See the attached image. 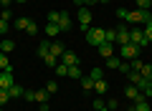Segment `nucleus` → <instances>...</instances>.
Here are the masks:
<instances>
[{
    "instance_id": "nucleus-1",
    "label": "nucleus",
    "mask_w": 152,
    "mask_h": 111,
    "mask_svg": "<svg viewBox=\"0 0 152 111\" xmlns=\"http://www.w3.org/2000/svg\"><path fill=\"white\" fill-rule=\"evenodd\" d=\"M86 43L94 48H99L104 43V28H89L86 30Z\"/></svg>"
},
{
    "instance_id": "nucleus-2",
    "label": "nucleus",
    "mask_w": 152,
    "mask_h": 111,
    "mask_svg": "<svg viewBox=\"0 0 152 111\" xmlns=\"http://www.w3.org/2000/svg\"><path fill=\"white\" fill-rule=\"evenodd\" d=\"M140 51H142V48H140V46H134V43L119 46V56H124L127 61H132V58H140Z\"/></svg>"
},
{
    "instance_id": "nucleus-3",
    "label": "nucleus",
    "mask_w": 152,
    "mask_h": 111,
    "mask_svg": "<svg viewBox=\"0 0 152 111\" xmlns=\"http://www.w3.org/2000/svg\"><path fill=\"white\" fill-rule=\"evenodd\" d=\"M76 15H79V28L86 33V30H89V23H91V10L84 5V8H79V13H76Z\"/></svg>"
},
{
    "instance_id": "nucleus-4",
    "label": "nucleus",
    "mask_w": 152,
    "mask_h": 111,
    "mask_svg": "<svg viewBox=\"0 0 152 111\" xmlns=\"http://www.w3.org/2000/svg\"><path fill=\"white\" fill-rule=\"evenodd\" d=\"M147 13H150V10H140V8H137V10H127V18H124V20H127V23H137V25H140V23H145Z\"/></svg>"
},
{
    "instance_id": "nucleus-5",
    "label": "nucleus",
    "mask_w": 152,
    "mask_h": 111,
    "mask_svg": "<svg viewBox=\"0 0 152 111\" xmlns=\"http://www.w3.org/2000/svg\"><path fill=\"white\" fill-rule=\"evenodd\" d=\"M129 43H134V46L145 48V46H147V43H150V41H147V38H145V33H142L140 28H132V30H129Z\"/></svg>"
},
{
    "instance_id": "nucleus-6",
    "label": "nucleus",
    "mask_w": 152,
    "mask_h": 111,
    "mask_svg": "<svg viewBox=\"0 0 152 111\" xmlns=\"http://www.w3.org/2000/svg\"><path fill=\"white\" fill-rule=\"evenodd\" d=\"M13 83H15V78H13V68L0 71V89H10Z\"/></svg>"
},
{
    "instance_id": "nucleus-7",
    "label": "nucleus",
    "mask_w": 152,
    "mask_h": 111,
    "mask_svg": "<svg viewBox=\"0 0 152 111\" xmlns=\"http://www.w3.org/2000/svg\"><path fill=\"white\" fill-rule=\"evenodd\" d=\"M129 43V30H127V25H119L117 28V46H127Z\"/></svg>"
},
{
    "instance_id": "nucleus-8",
    "label": "nucleus",
    "mask_w": 152,
    "mask_h": 111,
    "mask_svg": "<svg viewBox=\"0 0 152 111\" xmlns=\"http://www.w3.org/2000/svg\"><path fill=\"white\" fill-rule=\"evenodd\" d=\"M124 96H127V99H132V101H140V99H145V94H142V91L137 89V86H132V83L124 89Z\"/></svg>"
},
{
    "instance_id": "nucleus-9",
    "label": "nucleus",
    "mask_w": 152,
    "mask_h": 111,
    "mask_svg": "<svg viewBox=\"0 0 152 111\" xmlns=\"http://www.w3.org/2000/svg\"><path fill=\"white\" fill-rule=\"evenodd\" d=\"M61 63H66V66H79V56H76L74 51H64V56H61Z\"/></svg>"
},
{
    "instance_id": "nucleus-10",
    "label": "nucleus",
    "mask_w": 152,
    "mask_h": 111,
    "mask_svg": "<svg viewBox=\"0 0 152 111\" xmlns=\"http://www.w3.org/2000/svg\"><path fill=\"white\" fill-rule=\"evenodd\" d=\"M71 25H74V23H71L69 13H61V18H58V30H61V33H69Z\"/></svg>"
},
{
    "instance_id": "nucleus-11",
    "label": "nucleus",
    "mask_w": 152,
    "mask_h": 111,
    "mask_svg": "<svg viewBox=\"0 0 152 111\" xmlns=\"http://www.w3.org/2000/svg\"><path fill=\"white\" fill-rule=\"evenodd\" d=\"M96 51H99V56H102V58H109V56H114V43H102Z\"/></svg>"
},
{
    "instance_id": "nucleus-12",
    "label": "nucleus",
    "mask_w": 152,
    "mask_h": 111,
    "mask_svg": "<svg viewBox=\"0 0 152 111\" xmlns=\"http://www.w3.org/2000/svg\"><path fill=\"white\" fill-rule=\"evenodd\" d=\"M13 51H15V43L10 38H3L0 41V53H13Z\"/></svg>"
},
{
    "instance_id": "nucleus-13",
    "label": "nucleus",
    "mask_w": 152,
    "mask_h": 111,
    "mask_svg": "<svg viewBox=\"0 0 152 111\" xmlns=\"http://www.w3.org/2000/svg\"><path fill=\"white\" fill-rule=\"evenodd\" d=\"M94 91H96L99 96H104V94H107V91H109V83H107V81H104V78L94 81Z\"/></svg>"
},
{
    "instance_id": "nucleus-14",
    "label": "nucleus",
    "mask_w": 152,
    "mask_h": 111,
    "mask_svg": "<svg viewBox=\"0 0 152 111\" xmlns=\"http://www.w3.org/2000/svg\"><path fill=\"white\" fill-rule=\"evenodd\" d=\"M64 43H58V41H53L51 43V56H56V58H61V56H64Z\"/></svg>"
},
{
    "instance_id": "nucleus-15",
    "label": "nucleus",
    "mask_w": 152,
    "mask_h": 111,
    "mask_svg": "<svg viewBox=\"0 0 152 111\" xmlns=\"http://www.w3.org/2000/svg\"><path fill=\"white\" fill-rule=\"evenodd\" d=\"M48 53H51V41H41V43H38V56L46 58Z\"/></svg>"
},
{
    "instance_id": "nucleus-16",
    "label": "nucleus",
    "mask_w": 152,
    "mask_h": 111,
    "mask_svg": "<svg viewBox=\"0 0 152 111\" xmlns=\"http://www.w3.org/2000/svg\"><path fill=\"white\" fill-rule=\"evenodd\" d=\"M8 94H10V99H20V96L26 94V89H23V86H18V83H13L10 89H8Z\"/></svg>"
},
{
    "instance_id": "nucleus-17",
    "label": "nucleus",
    "mask_w": 152,
    "mask_h": 111,
    "mask_svg": "<svg viewBox=\"0 0 152 111\" xmlns=\"http://www.w3.org/2000/svg\"><path fill=\"white\" fill-rule=\"evenodd\" d=\"M79 81H81V89L84 91H91L94 89V78H91V76H81Z\"/></svg>"
},
{
    "instance_id": "nucleus-18",
    "label": "nucleus",
    "mask_w": 152,
    "mask_h": 111,
    "mask_svg": "<svg viewBox=\"0 0 152 111\" xmlns=\"http://www.w3.org/2000/svg\"><path fill=\"white\" fill-rule=\"evenodd\" d=\"M48 99H51V94H48V91H46V89L36 91V101H38V104H46V101H48Z\"/></svg>"
},
{
    "instance_id": "nucleus-19",
    "label": "nucleus",
    "mask_w": 152,
    "mask_h": 111,
    "mask_svg": "<svg viewBox=\"0 0 152 111\" xmlns=\"http://www.w3.org/2000/svg\"><path fill=\"white\" fill-rule=\"evenodd\" d=\"M104 43H117V30H114V28L104 30Z\"/></svg>"
},
{
    "instance_id": "nucleus-20",
    "label": "nucleus",
    "mask_w": 152,
    "mask_h": 111,
    "mask_svg": "<svg viewBox=\"0 0 152 111\" xmlns=\"http://www.w3.org/2000/svg\"><path fill=\"white\" fill-rule=\"evenodd\" d=\"M134 111H150V101H147V99L134 101Z\"/></svg>"
},
{
    "instance_id": "nucleus-21",
    "label": "nucleus",
    "mask_w": 152,
    "mask_h": 111,
    "mask_svg": "<svg viewBox=\"0 0 152 111\" xmlns=\"http://www.w3.org/2000/svg\"><path fill=\"white\" fill-rule=\"evenodd\" d=\"M104 61H107V66H109V68H114V71L119 68V63H122L119 56H109V58H104Z\"/></svg>"
},
{
    "instance_id": "nucleus-22",
    "label": "nucleus",
    "mask_w": 152,
    "mask_h": 111,
    "mask_svg": "<svg viewBox=\"0 0 152 111\" xmlns=\"http://www.w3.org/2000/svg\"><path fill=\"white\" fill-rule=\"evenodd\" d=\"M28 25H31V18H26V15H23V18H18V20H15V28H18V30H26Z\"/></svg>"
},
{
    "instance_id": "nucleus-23",
    "label": "nucleus",
    "mask_w": 152,
    "mask_h": 111,
    "mask_svg": "<svg viewBox=\"0 0 152 111\" xmlns=\"http://www.w3.org/2000/svg\"><path fill=\"white\" fill-rule=\"evenodd\" d=\"M89 76H91L94 81H99V78H104V68H99V66H94V68H91V73H89Z\"/></svg>"
},
{
    "instance_id": "nucleus-24",
    "label": "nucleus",
    "mask_w": 152,
    "mask_h": 111,
    "mask_svg": "<svg viewBox=\"0 0 152 111\" xmlns=\"http://www.w3.org/2000/svg\"><path fill=\"white\" fill-rule=\"evenodd\" d=\"M69 76H71V78H81V68H79V66H69Z\"/></svg>"
},
{
    "instance_id": "nucleus-25",
    "label": "nucleus",
    "mask_w": 152,
    "mask_h": 111,
    "mask_svg": "<svg viewBox=\"0 0 152 111\" xmlns=\"http://www.w3.org/2000/svg\"><path fill=\"white\" fill-rule=\"evenodd\" d=\"M58 25H56V23H48V25H46V36H58Z\"/></svg>"
},
{
    "instance_id": "nucleus-26",
    "label": "nucleus",
    "mask_w": 152,
    "mask_h": 111,
    "mask_svg": "<svg viewBox=\"0 0 152 111\" xmlns=\"http://www.w3.org/2000/svg\"><path fill=\"white\" fill-rule=\"evenodd\" d=\"M129 66H132V71H137V73H140V71L145 68V63H142L140 58H132V61H129Z\"/></svg>"
},
{
    "instance_id": "nucleus-27",
    "label": "nucleus",
    "mask_w": 152,
    "mask_h": 111,
    "mask_svg": "<svg viewBox=\"0 0 152 111\" xmlns=\"http://www.w3.org/2000/svg\"><path fill=\"white\" fill-rule=\"evenodd\" d=\"M5 68H13V66H10V61H8L5 53H0V71H5Z\"/></svg>"
},
{
    "instance_id": "nucleus-28",
    "label": "nucleus",
    "mask_w": 152,
    "mask_h": 111,
    "mask_svg": "<svg viewBox=\"0 0 152 111\" xmlns=\"http://www.w3.org/2000/svg\"><path fill=\"white\" fill-rule=\"evenodd\" d=\"M56 73L58 76H69V66L66 63H56Z\"/></svg>"
},
{
    "instance_id": "nucleus-29",
    "label": "nucleus",
    "mask_w": 152,
    "mask_h": 111,
    "mask_svg": "<svg viewBox=\"0 0 152 111\" xmlns=\"http://www.w3.org/2000/svg\"><path fill=\"white\" fill-rule=\"evenodd\" d=\"M56 61H58V58H56V56H51V53H48V56H46V58H43V63L48 66V68H56Z\"/></svg>"
},
{
    "instance_id": "nucleus-30",
    "label": "nucleus",
    "mask_w": 152,
    "mask_h": 111,
    "mask_svg": "<svg viewBox=\"0 0 152 111\" xmlns=\"http://www.w3.org/2000/svg\"><path fill=\"white\" fill-rule=\"evenodd\" d=\"M140 73H142V76H145V78H147V81H152V66H150V63H145V68H142V71H140Z\"/></svg>"
},
{
    "instance_id": "nucleus-31",
    "label": "nucleus",
    "mask_w": 152,
    "mask_h": 111,
    "mask_svg": "<svg viewBox=\"0 0 152 111\" xmlns=\"http://www.w3.org/2000/svg\"><path fill=\"white\" fill-rule=\"evenodd\" d=\"M94 109H99V111H107V101L96 96V101H94Z\"/></svg>"
},
{
    "instance_id": "nucleus-32",
    "label": "nucleus",
    "mask_w": 152,
    "mask_h": 111,
    "mask_svg": "<svg viewBox=\"0 0 152 111\" xmlns=\"http://www.w3.org/2000/svg\"><path fill=\"white\" fill-rule=\"evenodd\" d=\"M150 5H152V0H137V8L140 10H150Z\"/></svg>"
},
{
    "instance_id": "nucleus-33",
    "label": "nucleus",
    "mask_w": 152,
    "mask_h": 111,
    "mask_svg": "<svg viewBox=\"0 0 152 111\" xmlns=\"http://www.w3.org/2000/svg\"><path fill=\"white\" fill-rule=\"evenodd\" d=\"M13 18V10L10 8H3V13H0V20H10Z\"/></svg>"
},
{
    "instance_id": "nucleus-34",
    "label": "nucleus",
    "mask_w": 152,
    "mask_h": 111,
    "mask_svg": "<svg viewBox=\"0 0 152 111\" xmlns=\"http://www.w3.org/2000/svg\"><path fill=\"white\" fill-rule=\"evenodd\" d=\"M5 101H10V94H8V89H0V106L5 104Z\"/></svg>"
},
{
    "instance_id": "nucleus-35",
    "label": "nucleus",
    "mask_w": 152,
    "mask_h": 111,
    "mask_svg": "<svg viewBox=\"0 0 152 111\" xmlns=\"http://www.w3.org/2000/svg\"><path fill=\"white\" fill-rule=\"evenodd\" d=\"M117 71H122V73H129V71H132L129 61H122V63H119V68H117Z\"/></svg>"
},
{
    "instance_id": "nucleus-36",
    "label": "nucleus",
    "mask_w": 152,
    "mask_h": 111,
    "mask_svg": "<svg viewBox=\"0 0 152 111\" xmlns=\"http://www.w3.org/2000/svg\"><path fill=\"white\" fill-rule=\"evenodd\" d=\"M58 18H61V13H48V23H56V25H58Z\"/></svg>"
},
{
    "instance_id": "nucleus-37",
    "label": "nucleus",
    "mask_w": 152,
    "mask_h": 111,
    "mask_svg": "<svg viewBox=\"0 0 152 111\" xmlns=\"http://www.w3.org/2000/svg\"><path fill=\"white\" fill-rule=\"evenodd\" d=\"M46 91H48V94H56V91H58V86H56V81H48V86H46Z\"/></svg>"
},
{
    "instance_id": "nucleus-38",
    "label": "nucleus",
    "mask_w": 152,
    "mask_h": 111,
    "mask_svg": "<svg viewBox=\"0 0 152 111\" xmlns=\"http://www.w3.org/2000/svg\"><path fill=\"white\" fill-rule=\"evenodd\" d=\"M26 33H31V36H36V33H38V25H36V23H33V20H31V25H28V28H26Z\"/></svg>"
},
{
    "instance_id": "nucleus-39",
    "label": "nucleus",
    "mask_w": 152,
    "mask_h": 111,
    "mask_svg": "<svg viewBox=\"0 0 152 111\" xmlns=\"http://www.w3.org/2000/svg\"><path fill=\"white\" fill-rule=\"evenodd\" d=\"M142 33H145V38L152 43V25H145V30H142Z\"/></svg>"
},
{
    "instance_id": "nucleus-40",
    "label": "nucleus",
    "mask_w": 152,
    "mask_h": 111,
    "mask_svg": "<svg viewBox=\"0 0 152 111\" xmlns=\"http://www.w3.org/2000/svg\"><path fill=\"white\" fill-rule=\"evenodd\" d=\"M23 99H26V101H36V91H26Z\"/></svg>"
},
{
    "instance_id": "nucleus-41",
    "label": "nucleus",
    "mask_w": 152,
    "mask_h": 111,
    "mask_svg": "<svg viewBox=\"0 0 152 111\" xmlns=\"http://www.w3.org/2000/svg\"><path fill=\"white\" fill-rule=\"evenodd\" d=\"M3 33H8V20H0V36Z\"/></svg>"
},
{
    "instance_id": "nucleus-42",
    "label": "nucleus",
    "mask_w": 152,
    "mask_h": 111,
    "mask_svg": "<svg viewBox=\"0 0 152 111\" xmlns=\"http://www.w3.org/2000/svg\"><path fill=\"white\" fill-rule=\"evenodd\" d=\"M109 109H117V99H109V101H107V111H109Z\"/></svg>"
},
{
    "instance_id": "nucleus-43",
    "label": "nucleus",
    "mask_w": 152,
    "mask_h": 111,
    "mask_svg": "<svg viewBox=\"0 0 152 111\" xmlns=\"http://www.w3.org/2000/svg\"><path fill=\"white\" fill-rule=\"evenodd\" d=\"M117 15H119L122 20H124V18H127V10H124V8H117Z\"/></svg>"
},
{
    "instance_id": "nucleus-44",
    "label": "nucleus",
    "mask_w": 152,
    "mask_h": 111,
    "mask_svg": "<svg viewBox=\"0 0 152 111\" xmlns=\"http://www.w3.org/2000/svg\"><path fill=\"white\" fill-rule=\"evenodd\" d=\"M0 3H3V8H10L13 3H15V0H0Z\"/></svg>"
},
{
    "instance_id": "nucleus-45",
    "label": "nucleus",
    "mask_w": 152,
    "mask_h": 111,
    "mask_svg": "<svg viewBox=\"0 0 152 111\" xmlns=\"http://www.w3.org/2000/svg\"><path fill=\"white\" fill-rule=\"evenodd\" d=\"M147 96H152V83H150V86L145 89V99H147Z\"/></svg>"
},
{
    "instance_id": "nucleus-46",
    "label": "nucleus",
    "mask_w": 152,
    "mask_h": 111,
    "mask_svg": "<svg viewBox=\"0 0 152 111\" xmlns=\"http://www.w3.org/2000/svg\"><path fill=\"white\" fill-rule=\"evenodd\" d=\"M84 5H86V8L89 5H96V0H84Z\"/></svg>"
},
{
    "instance_id": "nucleus-47",
    "label": "nucleus",
    "mask_w": 152,
    "mask_h": 111,
    "mask_svg": "<svg viewBox=\"0 0 152 111\" xmlns=\"http://www.w3.org/2000/svg\"><path fill=\"white\" fill-rule=\"evenodd\" d=\"M99 3H109V0H99Z\"/></svg>"
},
{
    "instance_id": "nucleus-48",
    "label": "nucleus",
    "mask_w": 152,
    "mask_h": 111,
    "mask_svg": "<svg viewBox=\"0 0 152 111\" xmlns=\"http://www.w3.org/2000/svg\"><path fill=\"white\" fill-rule=\"evenodd\" d=\"M15 3H26V0H15Z\"/></svg>"
},
{
    "instance_id": "nucleus-49",
    "label": "nucleus",
    "mask_w": 152,
    "mask_h": 111,
    "mask_svg": "<svg viewBox=\"0 0 152 111\" xmlns=\"http://www.w3.org/2000/svg\"><path fill=\"white\" fill-rule=\"evenodd\" d=\"M129 111H134V106H132V109H129Z\"/></svg>"
},
{
    "instance_id": "nucleus-50",
    "label": "nucleus",
    "mask_w": 152,
    "mask_h": 111,
    "mask_svg": "<svg viewBox=\"0 0 152 111\" xmlns=\"http://www.w3.org/2000/svg\"><path fill=\"white\" fill-rule=\"evenodd\" d=\"M94 111H99V109H94Z\"/></svg>"
},
{
    "instance_id": "nucleus-51",
    "label": "nucleus",
    "mask_w": 152,
    "mask_h": 111,
    "mask_svg": "<svg viewBox=\"0 0 152 111\" xmlns=\"http://www.w3.org/2000/svg\"><path fill=\"white\" fill-rule=\"evenodd\" d=\"M0 111H3V109H0Z\"/></svg>"
},
{
    "instance_id": "nucleus-52",
    "label": "nucleus",
    "mask_w": 152,
    "mask_h": 111,
    "mask_svg": "<svg viewBox=\"0 0 152 111\" xmlns=\"http://www.w3.org/2000/svg\"><path fill=\"white\" fill-rule=\"evenodd\" d=\"M150 25H152V23H150Z\"/></svg>"
}]
</instances>
